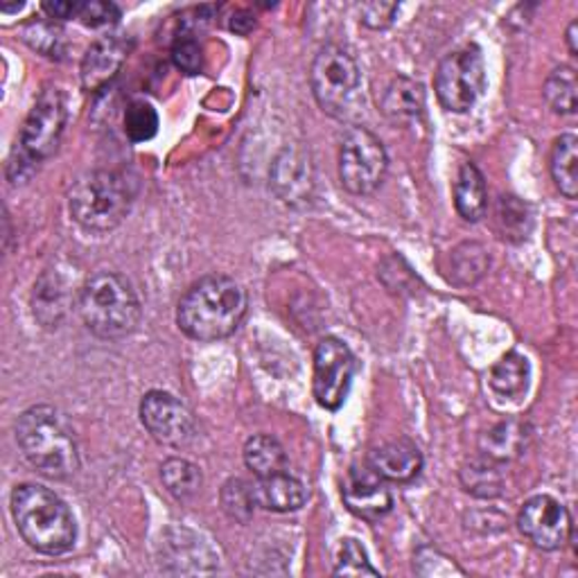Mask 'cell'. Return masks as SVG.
I'll list each match as a JSON object with an SVG mask.
<instances>
[{"label":"cell","mask_w":578,"mask_h":578,"mask_svg":"<svg viewBox=\"0 0 578 578\" xmlns=\"http://www.w3.org/2000/svg\"><path fill=\"white\" fill-rule=\"evenodd\" d=\"M246 290L229 276H206L192 285L176 307L181 333L195 342H217L231 337L246 314Z\"/></svg>","instance_id":"6da1fadb"},{"label":"cell","mask_w":578,"mask_h":578,"mask_svg":"<svg viewBox=\"0 0 578 578\" xmlns=\"http://www.w3.org/2000/svg\"><path fill=\"white\" fill-rule=\"evenodd\" d=\"M17 443L26 462L50 479H69L80 470L75 429L50 405L30 407L19 416Z\"/></svg>","instance_id":"7a4b0ae2"},{"label":"cell","mask_w":578,"mask_h":578,"mask_svg":"<svg viewBox=\"0 0 578 578\" xmlns=\"http://www.w3.org/2000/svg\"><path fill=\"white\" fill-rule=\"evenodd\" d=\"M12 518L21 538L39 554L59 556L73 549L78 525L59 495L39 484H21L12 493Z\"/></svg>","instance_id":"3957f363"},{"label":"cell","mask_w":578,"mask_h":578,"mask_svg":"<svg viewBox=\"0 0 578 578\" xmlns=\"http://www.w3.org/2000/svg\"><path fill=\"white\" fill-rule=\"evenodd\" d=\"M84 326L100 339H124L141 324V301L132 283L113 272L87 278L78 294Z\"/></svg>","instance_id":"277c9868"},{"label":"cell","mask_w":578,"mask_h":578,"mask_svg":"<svg viewBox=\"0 0 578 578\" xmlns=\"http://www.w3.org/2000/svg\"><path fill=\"white\" fill-rule=\"evenodd\" d=\"M67 120L69 109L63 93L57 87L41 91L21 126L14 154L8 165V179L14 185L28 181L39 163L59 150L63 132H67Z\"/></svg>","instance_id":"5b68a950"},{"label":"cell","mask_w":578,"mask_h":578,"mask_svg":"<svg viewBox=\"0 0 578 578\" xmlns=\"http://www.w3.org/2000/svg\"><path fill=\"white\" fill-rule=\"evenodd\" d=\"M136 183L109 170H95L80 176L71 190L69 206L73 220L91 233H109L132 211Z\"/></svg>","instance_id":"8992f818"},{"label":"cell","mask_w":578,"mask_h":578,"mask_svg":"<svg viewBox=\"0 0 578 578\" xmlns=\"http://www.w3.org/2000/svg\"><path fill=\"white\" fill-rule=\"evenodd\" d=\"M312 93L333 118H351L362 102V73L355 57L342 45L321 48L310 73Z\"/></svg>","instance_id":"52a82bcc"},{"label":"cell","mask_w":578,"mask_h":578,"mask_svg":"<svg viewBox=\"0 0 578 578\" xmlns=\"http://www.w3.org/2000/svg\"><path fill=\"white\" fill-rule=\"evenodd\" d=\"M389 170V156L382 141L366 126H353L339 148V181L351 195L364 197L382 185Z\"/></svg>","instance_id":"ba28073f"},{"label":"cell","mask_w":578,"mask_h":578,"mask_svg":"<svg viewBox=\"0 0 578 578\" xmlns=\"http://www.w3.org/2000/svg\"><path fill=\"white\" fill-rule=\"evenodd\" d=\"M486 87L484 59L477 48H462L449 52L434 75V91L443 109L464 113L473 109Z\"/></svg>","instance_id":"9c48e42d"},{"label":"cell","mask_w":578,"mask_h":578,"mask_svg":"<svg viewBox=\"0 0 578 578\" xmlns=\"http://www.w3.org/2000/svg\"><path fill=\"white\" fill-rule=\"evenodd\" d=\"M353 377H355V357L351 348L337 337L321 339L314 351V382H312L316 403L328 412H337L348 398Z\"/></svg>","instance_id":"30bf717a"},{"label":"cell","mask_w":578,"mask_h":578,"mask_svg":"<svg viewBox=\"0 0 578 578\" xmlns=\"http://www.w3.org/2000/svg\"><path fill=\"white\" fill-rule=\"evenodd\" d=\"M518 527L523 536L542 551L560 549L571 536L569 510L549 495H536L525 501Z\"/></svg>","instance_id":"8fae6325"},{"label":"cell","mask_w":578,"mask_h":578,"mask_svg":"<svg viewBox=\"0 0 578 578\" xmlns=\"http://www.w3.org/2000/svg\"><path fill=\"white\" fill-rule=\"evenodd\" d=\"M141 423L156 443L168 447H185L195 438L192 414L168 392L145 394L141 400Z\"/></svg>","instance_id":"7c38bea8"},{"label":"cell","mask_w":578,"mask_h":578,"mask_svg":"<svg viewBox=\"0 0 578 578\" xmlns=\"http://www.w3.org/2000/svg\"><path fill=\"white\" fill-rule=\"evenodd\" d=\"M342 497L353 516L366 523L382 520L394 506V497L387 484H384V479L371 466H355L348 470Z\"/></svg>","instance_id":"4fadbf2b"},{"label":"cell","mask_w":578,"mask_h":578,"mask_svg":"<svg viewBox=\"0 0 578 578\" xmlns=\"http://www.w3.org/2000/svg\"><path fill=\"white\" fill-rule=\"evenodd\" d=\"M270 179L278 200L287 206L310 204L314 192V172L310 159L298 148H285L276 156Z\"/></svg>","instance_id":"5bb4252c"},{"label":"cell","mask_w":578,"mask_h":578,"mask_svg":"<svg viewBox=\"0 0 578 578\" xmlns=\"http://www.w3.org/2000/svg\"><path fill=\"white\" fill-rule=\"evenodd\" d=\"M132 50V41L122 34H107L98 39L82 59V87L93 93L104 89L122 69V63Z\"/></svg>","instance_id":"9a60e30c"},{"label":"cell","mask_w":578,"mask_h":578,"mask_svg":"<svg viewBox=\"0 0 578 578\" xmlns=\"http://www.w3.org/2000/svg\"><path fill=\"white\" fill-rule=\"evenodd\" d=\"M368 466L384 479L407 484L418 477L423 468V455L416 443L407 438H398L392 443H384L371 453Z\"/></svg>","instance_id":"2e32d148"},{"label":"cell","mask_w":578,"mask_h":578,"mask_svg":"<svg viewBox=\"0 0 578 578\" xmlns=\"http://www.w3.org/2000/svg\"><path fill=\"white\" fill-rule=\"evenodd\" d=\"M161 549H163L161 567L174 562L176 567L172 571H181V574L213 571L217 562L215 554L190 531H172L170 536H165V542H161Z\"/></svg>","instance_id":"e0dca14e"},{"label":"cell","mask_w":578,"mask_h":578,"mask_svg":"<svg viewBox=\"0 0 578 578\" xmlns=\"http://www.w3.org/2000/svg\"><path fill=\"white\" fill-rule=\"evenodd\" d=\"M382 113L394 122L412 124L425 113V89L420 82L409 78H396L384 89L379 100Z\"/></svg>","instance_id":"ac0fdd59"},{"label":"cell","mask_w":578,"mask_h":578,"mask_svg":"<svg viewBox=\"0 0 578 578\" xmlns=\"http://www.w3.org/2000/svg\"><path fill=\"white\" fill-rule=\"evenodd\" d=\"M253 495L255 504L274 510V513H290L298 510L305 499H307V488L303 486L301 479L290 475V470L263 477L253 484Z\"/></svg>","instance_id":"d6986e66"},{"label":"cell","mask_w":578,"mask_h":578,"mask_svg":"<svg viewBox=\"0 0 578 578\" xmlns=\"http://www.w3.org/2000/svg\"><path fill=\"white\" fill-rule=\"evenodd\" d=\"M531 438V429L520 420H501L490 427L481 438V453L493 462H510L518 459Z\"/></svg>","instance_id":"ffe728a7"},{"label":"cell","mask_w":578,"mask_h":578,"mask_svg":"<svg viewBox=\"0 0 578 578\" xmlns=\"http://www.w3.org/2000/svg\"><path fill=\"white\" fill-rule=\"evenodd\" d=\"M455 206L466 222H479L488 211L486 179L475 163H464L457 174Z\"/></svg>","instance_id":"44dd1931"},{"label":"cell","mask_w":578,"mask_h":578,"mask_svg":"<svg viewBox=\"0 0 578 578\" xmlns=\"http://www.w3.org/2000/svg\"><path fill=\"white\" fill-rule=\"evenodd\" d=\"M490 389L501 398H520L527 394L531 382V366L529 359L520 353H506L493 368H490Z\"/></svg>","instance_id":"7402d4cb"},{"label":"cell","mask_w":578,"mask_h":578,"mask_svg":"<svg viewBox=\"0 0 578 578\" xmlns=\"http://www.w3.org/2000/svg\"><path fill=\"white\" fill-rule=\"evenodd\" d=\"M242 455H244L246 468L258 479L287 470V455H285L283 445L274 436H267V434L251 436L244 443Z\"/></svg>","instance_id":"603a6c76"},{"label":"cell","mask_w":578,"mask_h":578,"mask_svg":"<svg viewBox=\"0 0 578 578\" xmlns=\"http://www.w3.org/2000/svg\"><path fill=\"white\" fill-rule=\"evenodd\" d=\"M67 303H69L67 285L61 283L57 274L50 272L43 274L34 285V298H32L34 316L39 318V324H43L45 328H57L63 314H67Z\"/></svg>","instance_id":"cb8c5ba5"},{"label":"cell","mask_w":578,"mask_h":578,"mask_svg":"<svg viewBox=\"0 0 578 578\" xmlns=\"http://www.w3.org/2000/svg\"><path fill=\"white\" fill-rule=\"evenodd\" d=\"M551 176L560 195L576 200L578 195V139L574 134H562L556 139L551 150Z\"/></svg>","instance_id":"d4e9b609"},{"label":"cell","mask_w":578,"mask_h":578,"mask_svg":"<svg viewBox=\"0 0 578 578\" xmlns=\"http://www.w3.org/2000/svg\"><path fill=\"white\" fill-rule=\"evenodd\" d=\"M161 479L165 490L179 501H187L195 497L204 484L202 470L192 462L179 457H172L161 466Z\"/></svg>","instance_id":"484cf974"},{"label":"cell","mask_w":578,"mask_h":578,"mask_svg":"<svg viewBox=\"0 0 578 578\" xmlns=\"http://www.w3.org/2000/svg\"><path fill=\"white\" fill-rule=\"evenodd\" d=\"M545 100L560 115H574L578 107V80L571 67H558L545 82Z\"/></svg>","instance_id":"4316f807"},{"label":"cell","mask_w":578,"mask_h":578,"mask_svg":"<svg viewBox=\"0 0 578 578\" xmlns=\"http://www.w3.org/2000/svg\"><path fill=\"white\" fill-rule=\"evenodd\" d=\"M488 265L490 258L486 249L477 242H466L453 253V276H449V281L459 287L475 285L486 274Z\"/></svg>","instance_id":"83f0119b"},{"label":"cell","mask_w":578,"mask_h":578,"mask_svg":"<svg viewBox=\"0 0 578 578\" xmlns=\"http://www.w3.org/2000/svg\"><path fill=\"white\" fill-rule=\"evenodd\" d=\"M462 484L470 495L481 497V499H493V497L501 495L504 479L497 468V462L484 457V459H475L464 466Z\"/></svg>","instance_id":"f1b7e54d"},{"label":"cell","mask_w":578,"mask_h":578,"mask_svg":"<svg viewBox=\"0 0 578 578\" xmlns=\"http://www.w3.org/2000/svg\"><path fill=\"white\" fill-rule=\"evenodd\" d=\"M159 132V113L156 109L145 102L136 100L124 111V134L132 143H148Z\"/></svg>","instance_id":"f546056e"},{"label":"cell","mask_w":578,"mask_h":578,"mask_svg":"<svg viewBox=\"0 0 578 578\" xmlns=\"http://www.w3.org/2000/svg\"><path fill=\"white\" fill-rule=\"evenodd\" d=\"M258 506L255 504V495H253V486L242 481V479H229L222 488V508L226 516L240 525H246L253 518V508Z\"/></svg>","instance_id":"4dcf8cb0"},{"label":"cell","mask_w":578,"mask_h":578,"mask_svg":"<svg viewBox=\"0 0 578 578\" xmlns=\"http://www.w3.org/2000/svg\"><path fill=\"white\" fill-rule=\"evenodd\" d=\"M497 220L501 224V233L508 240H525L531 231V213L527 204H523L518 197H501Z\"/></svg>","instance_id":"1f68e13d"},{"label":"cell","mask_w":578,"mask_h":578,"mask_svg":"<svg viewBox=\"0 0 578 578\" xmlns=\"http://www.w3.org/2000/svg\"><path fill=\"white\" fill-rule=\"evenodd\" d=\"M172 63L185 75H200L204 71V48L195 32L181 30L172 43Z\"/></svg>","instance_id":"d6a6232c"},{"label":"cell","mask_w":578,"mask_h":578,"mask_svg":"<svg viewBox=\"0 0 578 578\" xmlns=\"http://www.w3.org/2000/svg\"><path fill=\"white\" fill-rule=\"evenodd\" d=\"M23 39L34 50H39L41 54L52 57V59H59L63 52H67V39H63L61 28L50 21H32L30 26H26Z\"/></svg>","instance_id":"836d02e7"},{"label":"cell","mask_w":578,"mask_h":578,"mask_svg":"<svg viewBox=\"0 0 578 578\" xmlns=\"http://www.w3.org/2000/svg\"><path fill=\"white\" fill-rule=\"evenodd\" d=\"M335 576H377V569L371 565L366 549L355 538H346L339 545Z\"/></svg>","instance_id":"e575fe53"},{"label":"cell","mask_w":578,"mask_h":578,"mask_svg":"<svg viewBox=\"0 0 578 578\" xmlns=\"http://www.w3.org/2000/svg\"><path fill=\"white\" fill-rule=\"evenodd\" d=\"M414 571L420 576H464V569L453 558L432 547L416 551Z\"/></svg>","instance_id":"d590c367"},{"label":"cell","mask_w":578,"mask_h":578,"mask_svg":"<svg viewBox=\"0 0 578 578\" xmlns=\"http://www.w3.org/2000/svg\"><path fill=\"white\" fill-rule=\"evenodd\" d=\"M78 19L87 28H104L120 19V10L113 3H104V0H89V3L80 6Z\"/></svg>","instance_id":"8d00e7d4"},{"label":"cell","mask_w":578,"mask_h":578,"mask_svg":"<svg viewBox=\"0 0 578 578\" xmlns=\"http://www.w3.org/2000/svg\"><path fill=\"white\" fill-rule=\"evenodd\" d=\"M362 12V23L371 30H387L398 14L396 3H364L359 8Z\"/></svg>","instance_id":"74e56055"},{"label":"cell","mask_w":578,"mask_h":578,"mask_svg":"<svg viewBox=\"0 0 578 578\" xmlns=\"http://www.w3.org/2000/svg\"><path fill=\"white\" fill-rule=\"evenodd\" d=\"M82 3H71V0H54V3H43L41 10L48 14V19H78Z\"/></svg>","instance_id":"f35d334b"},{"label":"cell","mask_w":578,"mask_h":578,"mask_svg":"<svg viewBox=\"0 0 578 578\" xmlns=\"http://www.w3.org/2000/svg\"><path fill=\"white\" fill-rule=\"evenodd\" d=\"M229 28H231V32H235L240 37H246L255 28V17L249 10H240V12H235L231 17Z\"/></svg>","instance_id":"ab89813d"},{"label":"cell","mask_w":578,"mask_h":578,"mask_svg":"<svg viewBox=\"0 0 578 578\" xmlns=\"http://www.w3.org/2000/svg\"><path fill=\"white\" fill-rule=\"evenodd\" d=\"M576 28H578L576 21H571L569 28H567V45H569V52H571L574 57H576V52H578V45H576Z\"/></svg>","instance_id":"60d3db41"},{"label":"cell","mask_w":578,"mask_h":578,"mask_svg":"<svg viewBox=\"0 0 578 578\" xmlns=\"http://www.w3.org/2000/svg\"><path fill=\"white\" fill-rule=\"evenodd\" d=\"M21 8H23L21 3H19V6H3V12H6V14H12V12H19Z\"/></svg>","instance_id":"b9f144b4"}]
</instances>
